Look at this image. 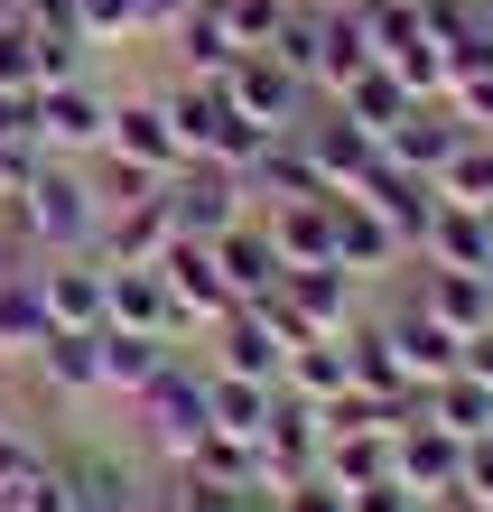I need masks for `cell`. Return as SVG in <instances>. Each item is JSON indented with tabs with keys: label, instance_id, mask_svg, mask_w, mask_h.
<instances>
[{
	"label": "cell",
	"instance_id": "cell-26",
	"mask_svg": "<svg viewBox=\"0 0 493 512\" xmlns=\"http://www.w3.org/2000/svg\"><path fill=\"white\" fill-rule=\"evenodd\" d=\"M317 475H326L335 494L382 485V475H391V429H326L317 438Z\"/></svg>",
	"mask_w": 493,
	"mask_h": 512
},
{
	"label": "cell",
	"instance_id": "cell-9",
	"mask_svg": "<svg viewBox=\"0 0 493 512\" xmlns=\"http://www.w3.org/2000/svg\"><path fill=\"white\" fill-rule=\"evenodd\" d=\"M103 149H112V159H131V168H149V177H177V168H187V140H177V122H168V94H112Z\"/></svg>",
	"mask_w": 493,
	"mask_h": 512
},
{
	"label": "cell",
	"instance_id": "cell-37",
	"mask_svg": "<svg viewBox=\"0 0 493 512\" xmlns=\"http://www.w3.org/2000/svg\"><path fill=\"white\" fill-rule=\"evenodd\" d=\"M0 94H38V38L19 19L0 28Z\"/></svg>",
	"mask_w": 493,
	"mask_h": 512
},
{
	"label": "cell",
	"instance_id": "cell-8",
	"mask_svg": "<svg viewBox=\"0 0 493 512\" xmlns=\"http://www.w3.org/2000/svg\"><path fill=\"white\" fill-rule=\"evenodd\" d=\"M373 326H382V345H391V364H400V382H410V391L447 382L456 364H466V345H456V336H447V326L428 317V308H410L400 289H391V308H382Z\"/></svg>",
	"mask_w": 493,
	"mask_h": 512
},
{
	"label": "cell",
	"instance_id": "cell-32",
	"mask_svg": "<svg viewBox=\"0 0 493 512\" xmlns=\"http://www.w3.org/2000/svg\"><path fill=\"white\" fill-rule=\"evenodd\" d=\"M438 196H456V205H493V131H466V140H456V159L438 168Z\"/></svg>",
	"mask_w": 493,
	"mask_h": 512
},
{
	"label": "cell",
	"instance_id": "cell-35",
	"mask_svg": "<svg viewBox=\"0 0 493 512\" xmlns=\"http://www.w3.org/2000/svg\"><path fill=\"white\" fill-rule=\"evenodd\" d=\"M28 475H47V447L28 438V429H19L10 410H0V503H10V494L28 485Z\"/></svg>",
	"mask_w": 493,
	"mask_h": 512
},
{
	"label": "cell",
	"instance_id": "cell-45",
	"mask_svg": "<svg viewBox=\"0 0 493 512\" xmlns=\"http://www.w3.org/2000/svg\"><path fill=\"white\" fill-rule=\"evenodd\" d=\"M466 373H484V382H493V326H484V336H466Z\"/></svg>",
	"mask_w": 493,
	"mask_h": 512
},
{
	"label": "cell",
	"instance_id": "cell-46",
	"mask_svg": "<svg viewBox=\"0 0 493 512\" xmlns=\"http://www.w3.org/2000/svg\"><path fill=\"white\" fill-rule=\"evenodd\" d=\"M466 10H475V38H493V0H466Z\"/></svg>",
	"mask_w": 493,
	"mask_h": 512
},
{
	"label": "cell",
	"instance_id": "cell-1",
	"mask_svg": "<svg viewBox=\"0 0 493 512\" xmlns=\"http://www.w3.org/2000/svg\"><path fill=\"white\" fill-rule=\"evenodd\" d=\"M94 233H103V196H94V168L84 159H38V177L0 205V243L28 252V261L94 252Z\"/></svg>",
	"mask_w": 493,
	"mask_h": 512
},
{
	"label": "cell",
	"instance_id": "cell-23",
	"mask_svg": "<svg viewBox=\"0 0 493 512\" xmlns=\"http://www.w3.org/2000/svg\"><path fill=\"white\" fill-rule=\"evenodd\" d=\"M168 252V205L149 196V205H103V233H94V261L112 270H149Z\"/></svg>",
	"mask_w": 493,
	"mask_h": 512
},
{
	"label": "cell",
	"instance_id": "cell-39",
	"mask_svg": "<svg viewBox=\"0 0 493 512\" xmlns=\"http://www.w3.org/2000/svg\"><path fill=\"white\" fill-rule=\"evenodd\" d=\"M447 112H456V122H466V131H493V66L456 75V84H447Z\"/></svg>",
	"mask_w": 493,
	"mask_h": 512
},
{
	"label": "cell",
	"instance_id": "cell-10",
	"mask_svg": "<svg viewBox=\"0 0 493 512\" xmlns=\"http://www.w3.org/2000/svg\"><path fill=\"white\" fill-rule=\"evenodd\" d=\"M159 280H168V298H177V317H187V336H205V326H224L242 298H233V280H224V261H214V243H168L159 252Z\"/></svg>",
	"mask_w": 493,
	"mask_h": 512
},
{
	"label": "cell",
	"instance_id": "cell-36",
	"mask_svg": "<svg viewBox=\"0 0 493 512\" xmlns=\"http://www.w3.org/2000/svg\"><path fill=\"white\" fill-rule=\"evenodd\" d=\"M214 10H224V28H233L242 47H270V38H280V19L298 10V0H214Z\"/></svg>",
	"mask_w": 493,
	"mask_h": 512
},
{
	"label": "cell",
	"instance_id": "cell-48",
	"mask_svg": "<svg viewBox=\"0 0 493 512\" xmlns=\"http://www.w3.org/2000/svg\"><path fill=\"white\" fill-rule=\"evenodd\" d=\"M0 261H10V243H0Z\"/></svg>",
	"mask_w": 493,
	"mask_h": 512
},
{
	"label": "cell",
	"instance_id": "cell-22",
	"mask_svg": "<svg viewBox=\"0 0 493 512\" xmlns=\"http://www.w3.org/2000/svg\"><path fill=\"white\" fill-rule=\"evenodd\" d=\"M28 373H38V391L47 401H103V336H56L28 354Z\"/></svg>",
	"mask_w": 493,
	"mask_h": 512
},
{
	"label": "cell",
	"instance_id": "cell-33",
	"mask_svg": "<svg viewBox=\"0 0 493 512\" xmlns=\"http://www.w3.org/2000/svg\"><path fill=\"white\" fill-rule=\"evenodd\" d=\"M382 66L400 75V94H410V103H447V84H456V66H447L438 38H410L400 56H382Z\"/></svg>",
	"mask_w": 493,
	"mask_h": 512
},
{
	"label": "cell",
	"instance_id": "cell-15",
	"mask_svg": "<svg viewBox=\"0 0 493 512\" xmlns=\"http://www.w3.org/2000/svg\"><path fill=\"white\" fill-rule=\"evenodd\" d=\"M326 215H335V270H345V280H382V270H410L400 233H391L363 196H326Z\"/></svg>",
	"mask_w": 493,
	"mask_h": 512
},
{
	"label": "cell",
	"instance_id": "cell-27",
	"mask_svg": "<svg viewBox=\"0 0 493 512\" xmlns=\"http://www.w3.org/2000/svg\"><path fill=\"white\" fill-rule=\"evenodd\" d=\"M205 410H214V429H224V438L252 447L270 429V410H280V382H242V373H214L205 364Z\"/></svg>",
	"mask_w": 493,
	"mask_h": 512
},
{
	"label": "cell",
	"instance_id": "cell-28",
	"mask_svg": "<svg viewBox=\"0 0 493 512\" xmlns=\"http://www.w3.org/2000/svg\"><path fill=\"white\" fill-rule=\"evenodd\" d=\"M168 38H177V75H196V84H214V75L233 66V56H252V47H242L233 28H224V10H214V0H196V10L177 19Z\"/></svg>",
	"mask_w": 493,
	"mask_h": 512
},
{
	"label": "cell",
	"instance_id": "cell-11",
	"mask_svg": "<svg viewBox=\"0 0 493 512\" xmlns=\"http://www.w3.org/2000/svg\"><path fill=\"white\" fill-rule=\"evenodd\" d=\"M400 298H410V308H428V317H438L456 345L493 326V280H484V270H428V261H410Z\"/></svg>",
	"mask_w": 493,
	"mask_h": 512
},
{
	"label": "cell",
	"instance_id": "cell-2",
	"mask_svg": "<svg viewBox=\"0 0 493 512\" xmlns=\"http://www.w3.org/2000/svg\"><path fill=\"white\" fill-rule=\"evenodd\" d=\"M131 410H140V447H149V457H159V466H187L196 447L214 438V410H205V354L177 345L168 364H159V382H149Z\"/></svg>",
	"mask_w": 493,
	"mask_h": 512
},
{
	"label": "cell",
	"instance_id": "cell-34",
	"mask_svg": "<svg viewBox=\"0 0 493 512\" xmlns=\"http://www.w3.org/2000/svg\"><path fill=\"white\" fill-rule=\"evenodd\" d=\"M75 28H84V47H131L140 38V0H75Z\"/></svg>",
	"mask_w": 493,
	"mask_h": 512
},
{
	"label": "cell",
	"instance_id": "cell-21",
	"mask_svg": "<svg viewBox=\"0 0 493 512\" xmlns=\"http://www.w3.org/2000/svg\"><path fill=\"white\" fill-rule=\"evenodd\" d=\"M47 280V317L66 336H103V261L94 252H66V261H38Z\"/></svg>",
	"mask_w": 493,
	"mask_h": 512
},
{
	"label": "cell",
	"instance_id": "cell-31",
	"mask_svg": "<svg viewBox=\"0 0 493 512\" xmlns=\"http://www.w3.org/2000/svg\"><path fill=\"white\" fill-rule=\"evenodd\" d=\"M335 112H354V122H363V131L382 140V131L400 122V112H410V94H400V75L382 66V56H373V66H363V75L345 84V94H335Z\"/></svg>",
	"mask_w": 493,
	"mask_h": 512
},
{
	"label": "cell",
	"instance_id": "cell-3",
	"mask_svg": "<svg viewBox=\"0 0 493 512\" xmlns=\"http://www.w3.org/2000/svg\"><path fill=\"white\" fill-rule=\"evenodd\" d=\"M159 94H168V122H177V140H187V159H205V168H233V177H242V159H252V149L270 140V131H252V122H242V103L224 94V75H214V84L168 75Z\"/></svg>",
	"mask_w": 493,
	"mask_h": 512
},
{
	"label": "cell",
	"instance_id": "cell-44",
	"mask_svg": "<svg viewBox=\"0 0 493 512\" xmlns=\"http://www.w3.org/2000/svg\"><path fill=\"white\" fill-rule=\"evenodd\" d=\"M187 10H196V0H140V38H168Z\"/></svg>",
	"mask_w": 493,
	"mask_h": 512
},
{
	"label": "cell",
	"instance_id": "cell-16",
	"mask_svg": "<svg viewBox=\"0 0 493 512\" xmlns=\"http://www.w3.org/2000/svg\"><path fill=\"white\" fill-rule=\"evenodd\" d=\"M456 140H466V122H456L447 103H410V112H400V122L382 131V159H391V168H410V177H428V187H438V168L456 159Z\"/></svg>",
	"mask_w": 493,
	"mask_h": 512
},
{
	"label": "cell",
	"instance_id": "cell-5",
	"mask_svg": "<svg viewBox=\"0 0 493 512\" xmlns=\"http://www.w3.org/2000/svg\"><path fill=\"white\" fill-rule=\"evenodd\" d=\"M112 131V94L94 75H75V84H38V103H28V140L47 149V159H94Z\"/></svg>",
	"mask_w": 493,
	"mask_h": 512
},
{
	"label": "cell",
	"instance_id": "cell-24",
	"mask_svg": "<svg viewBox=\"0 0 493 512\" xmlns=\"http://www.w3.org/2000/svg\"><path fill=\"white\" fill-rule=\"evenodd\" d=\"M261 224H270V243H280L289 270H335V215H326V196L261 205Z\"/></svg>",
	"mask_w": 493,
	"mask_h": 512
},
{
	"label": "cell",
	"instance_id": "cell-20",
	"mask_svg": "<svg viewBox=\"0 0 493 512\" xmlns=\"http://www.w3.org/2000/svg\"><path fill=\"white\" fill-rule=\"evenodd\" d=\"M280 391H289V401H307V410L345 401V391H354V345H345V336H298L289 364H280Z\"/></svg>",
	"mask_w": 493,
	"mask_h": 512
},
{
	"label": "cell",
	"instance_id": "cell-43",
	"mask_svg": "<svg viewBox=\"0 0 493 512\" xmlns=\"http://www.w3.org/2000/svg\"><path fill=\"white\" fill-rule=\"evenodd\" d=\"M38 159H47L38 140H0V205H10V196L28 187V177H38Z\"/></svg>",
	"mask_w": 493,
	"mask_h": 512
},
{
	"label": "cell",
	"instance_id": "cell-7",
	"mask_svg": "<svg viewBox=\"0 0 493 512\" xmlns=\"http://www.w3.org/2000/svg\"><path fill=\"white\" fill-rule=\"evenodd\" d=\"M391 475L410 485L428 512H456V475H466V438H447L428 410H410L391 429Z\"/></svg>",
	"mask_w": 493,
	"mask_h": 512
},
{
	"label": "cell",
	"instance_id": "cell-19",
	"mask_svg": "<svg viewBox=\"0 0 493 512\" xmlns=\"http://www.w3.org/2000/svg\"><path fill=\"white\" fill-rule=\"evenodd\" d=\"M419 261L428 270H484L493 261V205L438 196V215H428V233H419Z\"/></svg>",
	"mask_w": 493,
	"mask_h": 512
},
{
	"label": "cell",
	"instance_id": "cell-41",
	"mask_svg": "<svg viewBox=\"0 0 493 512\" xmlns=\"http://www.w3.org/2000/svg\"><path fill=\"white\" fill-rule=\"evenodd\" d=\"M75 75H94L84 38H38V84H75Z\"/></svg>",
	"mask_w": 493,
	"mask_h": 512
},
{
	"label": "cell",
	"instance_id": "cell-49",
	"mask_svg": "<svg viewBox=\"0 0 493 512\" xmlns=\"http://www.w3.org/2000/svg\"><path fill=\"white\" fill-rule=\"evenodd\" d=\"M484 280H493V261H484Z\"/></svg>",
	"mask_w": 493,
	"mask_h": 512
},
{
	"label": "cell",
	"instance_id": "cell-42",
	"mask_svg": "<svg viewBox=\"0 0 493 512\" xmlns=\"http://www.w3.org/2000/svg\"><path fill=\"white\" fill-rule=\"evenodd\" d=\"M345 512H428V503L400 485V475H382V485H354V494H345Z\"/></svg>",
	"mask_w": 493,
	"mask_h": 512
},
{
	"label": "cell",
	"instance_id": "cell-18",
	"mask_svg": "<svg viewBox=\"0 0 493 512\" xmlns=\"http://www.w3.org/2000/svg\"><path fill=\"white\" fill-rule=\"evenodd\" d=\"M242 196H252V205H298V196H335V187L317 177L307 140H298V131H280V140H261L252 159H242Z\"/></svg>",
	"mask_w": 493,
	"mask_h": 512
},
{
	"label": "cell",
	"instance_id": "cell-25",
	"mask_svg": "<svg viewBox=\"0 0 493 512\" xmlns=\"http://www.w3.org/2000/svg\"><path fill=\"white\" fill-rule=\"evenodd\" d=\"M214 261H224L233 298H270V289L289 280V261H280V243H270V224H261V215H242L224 243H214Z\"/></svg>",
	"mask_w": 493,
	"mask_h": 512
},
{
	"label": "cell",
	"instance_id": "cell-47",
	"mask_svg": "<svg viewBox=\"0 0 493 512\" xmlns=\"http://www.w3.org/2000/svg\"><path fill=\"white\" fill-rule=\"evenodd\" d=\"M10 19H19V0H0V28H10Z\"/></svg>",
	"mask_w": 493,
	"mask_h": 512
},
{
	"label": "cell",
	"instance_id": "cell-14",
	"mask_svg": "<svg viewBox=\"0 0 493 512\" xmlns=\"http://www.w3.org/2000/svg\"><path fill=\"white\" fill-rule=\"evenodd\" d=\"M298 140H307V159H317V177H326L335 196H354L363 177H373V159H382V140L363 131L354 112H335V103H317V112H307V122H298Z\"/></svg>",
	"mask_w": 493,
	"mask_h": 512
},
{
	"label": "cell",
	"instance_id": "cell-17",
	"mask_svg": "<svg viewBox=\"0 0 493 512\" xmlns=\"http://www.w3.org/2000/svg\"><path fill=\"white\" fill-rule=\"evenodd\" d=\"M47 336H56V317H47L38 261H0V364H28Z\"/></svg>",
	"mask_w": 493,
	"mask_h": 512
},
{
	"label": "cell",
	"instance_id": "cell-6",
	"mask_svg": "<svg viewBox=\"0 0 493 512\" xmlns=\"http://www.w3.org/2000/svg\"><path fill=\"white\" fill-rule=\"evenodd\" d=\"M224 94L242 103V122H252V131H270V140H280V131H298L307 112H317V84H307L298 66H280L270 47L233 56V66H224Z\"/></svg>",
	"mask_w": 493,
	"mask_h": 512
},
{
	"label": "cell",
	"instance_id": "cell-12",
	"mask_svg": "<svg viewBox=\"0 0 493 512\" xmlns=\"http://www.w3.org/2000/svg\"><path fill=\"white\" fill-rule=\"evenodd\" d=\"M205 336H214V354H205L214 373H242V382H280V364H289V336H280V317H270L261 298H242V308H233L224 326H205Z\"/></svg>",
	"mask_w": 493,
	"mask_h": 512
},
{
	"label": "cell",
	"instance_id": "cell-40",
	"mask_svg": "<svg viewBox=\"0 0 493 512\" xmlns=\"http://www.w3.org/2000/svg\"><path fill=\"white\" fill-rule=\"evenodd\" d=\"M261 512H345V494H335L326 475H298V485H280V494H261Z\"/></svg>",
	"mask_w": 493,
	"mask_h": 512
},
{
	"label": "cell",
	"instance_id": "cell-13",
	"mask_svg": "<svg viewBox=\"0 0 493 512\" xmlns=\"http://www.w3.org/2000/svg\"><path fill=\"white\" fill-rule=\"evenodd\" d=\"M103 326H121V336H168V345H187V317H177V298L159 280V261L149 270H112L103 261Z\"/></svg>",
	"mask_w": 493,
	"mask_h": 512
},
{
	"label": "cell",
	"instance_id": "cell-4",
	"mask_svg": "<svg viewBox=\"0 0 493 512\" xmlns=\"http://www.w3.org/2000/svg\"><path fill=\"white\" fill-rule=\"evenodd\" d=\"M159 205H168V243H224L242 215H261V205L242 196V177L233 168H205V159L177 168L168 187H159Z\"/></svg>",
	"mask_w": 493,
	"mask_h": 512
},
{
	"label": "cell",
	"instance_id": "cell-30",
	"mask_svg": "<svg viewBox=\"0 0 493 512\" xmlns=\"http://www.w3.org/2000/svg\"><path fill=\"white\" fill-rule=\"evenodd\" d=\"M168 354H177L168 336H121V326H103V391H112V401H140Z\"/></svg>",
	"mask_w": 493,
	"mask_h": 512
},
{
	"label": "cell",
	"instance_id": "cell-38",
	"mask_svg": "<svg viewBox=\"0 0 493 512\" xmlns=\"http://www.w3.org/2000/svg\"><path fill=\"white\" fill-rule=\"evenodd\" d=\"M456 512H493V429L466 438V475H456Z\"/></svg>",
	"mask_w": 493,
	"mask_h": 512
},
{
	"label": "cell",
	"instance_id": "cell-29",
	"mask_svg": "<svg viewBox=\"0 0 493 512\" xmlns=\"http://www.w3.org/2000/svg\"><path fill=\"white\" fill-rule=\"evenodd\" d=\"M419 410H428V419H438V429H447V438H484V429H493V382H484V373H466V364H456L447 382H428V391H419Z\"/></svg>",
	"mask_w": 493,
	"mask_h": 512
}]
</instances>
